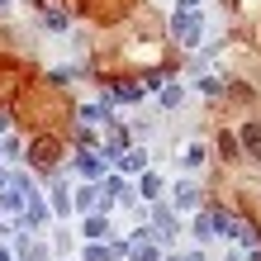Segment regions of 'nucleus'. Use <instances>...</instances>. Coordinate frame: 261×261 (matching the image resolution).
I'll use <instances>...</instances> for the list:
<instances>
[{
    "instance_id": "nucleus-13",
    "label": "nucleus",
    "mask_w": 261,
    "mask_h": 261,
    "mask_svg": "<svg viewBox=\"0 0 261 261\" xmlns=\"http://www.w3.org/2000/svg\"><path fill=\"white\" fill-rule=\"evenodd\" d=\"M162 105H166V110H176V105H180V86H166L162 90Z\"/></svg>"
},
{
    "instance_id": "nucleus-8",
    "label": "nucleus",
    "mask_w": 261,
    "mask_h": 261,
    "mask_svg": "<svg viewBox=\"0 0 261 261\" xmlns=\"http://www.w3.org/2000/svg\"><path fill=\"white\" fill-rule=\"evenodd\" d=\"M105 233H110V223H105V214H90V219H86V238L95 242V238H105Z\"/></svg>"
},
{
    "instance_id": "nucleus-17",
    "label": "nucleus",
    "mask_w": 261,
    "mask_h": 261,
    "mask_svg": "<svg viewBox=\"0 0 261 261\" xmlns=\"http://www.w3.org/2000/svg\"><path fill=\"white\" fill-rule=\"evenodd\" d=\"M166 261H204L199 252H176V256H166Z\"/></svg>"
},
{
    "instance_id": "nucleus-18",
    "label": "nucleus",
    "mask_w": 261,
    "mask_h": 261,
    "mask_svg": "<svg viewBox=\"0 0 261 261\" xmlns=\"http://www.w3.org/2000/svg\"><path fill=\"white\" fill-rule=\"evenodd\" d=\"M180 5H190V10H195V5H199V0H180Z\"/></svg>"
},
{
    "instance_id": "nucleus-1",
    "label": "nucleus",
    "mask_w": 261,
    "mask_h": 261,
    "mask_svg": "<svg viewBox=\"0 0 261 261\" xmlns=\"http://www.w3.org/2000/svg\"><path fill=\"white\" fill-rule=\"evenodd\" d=\"M171 34H176L180 43H186V48H195V43H199V14H195L190 5H180V10H176V19H171Z\"/></svg>"
},
{
    "instance_id": "nucleus-2",
    "label": "nucleus",
    "mask_w": 261,
    "mask_h": 261,
    "mask_svg": "<svg viewBox=\"0 0 261 261\" xmlns=\"http://www.w3.org/2000/svg\"><path fill=\"white\" fill-rule=\"evenodd\" d=\"M238 147H242V157L252 166H261V119H247V124L238 128Z\"/></svg>"
},
{
    "instance_id": "nucleus-12",
    "label": "nucleus",
    "mask_w": 261,
    "mask_h": 261,
    "mask_svg": "<svg viewBox=\"0 0 261 261\" xmlns=\"http://www.w3.org/2000/svg\"><path fill=\"white\" fill-rule=\"evenodd\" d=\"M186 166H204V147H199V143L186 147Z\"/></svg>"
},
{
    "instance_id": "nucleus-9",
    "label": "nucleus",
    "mask_w": 261,
    "mask_h": 261,
    "mask_svg": "<svg viewBox=\"0 0 261 261\" xmlns=\"http://www.w3.org/2000/svg\"><path fill=\"white\" fill-rule=\"evenodd\" d=\"M114 256H119V247H100V242L86 247V261H114Z\"/></svg>"
},
{
    "instance_id": "nucleus-19",
    "label": "nucleus",
    "mask_w": 261,
    "mask_h": 261,
    "mask_svg": "<svg viewBox=\"0 0 261 261\" xmlns=\"http://www.w3.org/2000/svg\"><path fill=\"white\" fill-rule=\"evenodd\" d=\"M5 180H10V176H5V171H0V190H5Z\"/></svg>"
},
{
    "instance_id": "nucleus-4",
    "label": "nucleus",
    "mask_w": 261,
    "mask_h": 261,
    "mask_svg": "<svg viewBox=\"0 0 261 261\" xmlns=\"http://www.w3.org/2000/svg\"><path fill=\"white\" fill-rule=\"evenodd\" d=\"M152 233H157V242H171V238H176V214H171V209H157Z\"/></svg>"
},
{
    "instance_id": "nucleus-10",
    "label": "nucleus",
    "mask_w": 261,
    "mask_h": 261,
    "mask_svg": "<svg viewBox=\"0 0 261 261\" xmlns=\"http://www.w3.org/2000/svg\"><path fill=\"white\" fill-rule=\"evenodd\" d=\"M81 171H86V176H100V171H105V162H100V157H90V152H81Z\"/></svg>"
},
{
    "instance_id": "nucleus-16",
    "label": "nucleus",
    "mask_w": 261,
    "mask_h": 261,
    "mask_svg": "<svg viewBox=\"0 0 261 261\" xmlns=\"http://www.w3.org/2000/svg\"><path fill=\"white\" fill-rule=\"evenodd\" d=\"M43 214H48V209H43L38 199H34V204H29V214H24V223H43Z\"/></svg>"
},
{
    "instance_id": "nucleus-20",
    "label": "nucleus",
    "mask_w": 261,
    "mask_h": 261,
    "mask_svg": "<svg viewBox=\"0 0 261 261\" xmlns=\"http://www.w3.org/2000/svg\"><path fill=\"white\" fill-rule=\"evenodd\" d=\"M0 5H10V0H0Z\"/></svg>"
},
{
    "instance_id": "nucleus-7",
    "label": "nucleus",
    "mask_w": 261,
    "mask_h": 261,
    "mask_svg": "<svg viewBox=\"0 0 261 261\" xmlns=\"http://www.w3.org/2000/svg\"><path fill=\"white\" fill-rule=\"evenodd\" d=\"M29 157H34L38 166H53V157H57V147L48 143V138H43V143H34V152H29Z\"/></svg>"
},
{
    "instance_id": "nucleus-3",
    "label": "nucleus",
    "mask_w": 261,
    "mask_h": 261,
    "mask_svg": "<svg viewBox=\"0 0 261 261\" xmlns=\"http://www.w3.org/2000/svg\"><path fill=\"white\" fill-rule=\"evenodd\" d=\"M171 199H176V209H199V186L195 180H180V186L171 190Z\"/></svg>"
},
{
    "instance_id": "nucleus-6",
    "label": "nucleus",
    "mask_w": 261,
    "mask_h": 261,
    "mask_svg": "<svg viewBox=\"0 0 261 261\" xmlns=\"http://www.w3.org/2000/svg\"><path fill=\"white\" fill-rule=\"evenodd\" d=\"M119 166H124V171H147V152L133 147V152H124V162H119Z\"/></svg>"
},
{
    "instance_id": "nucleus-11",
    "label": "nucleus",
    "mask_w": 261,
    "mask_h": 261,
    "mask_svg": "<svg viewBox=\"0 0 261 261\" xmlns=\"http://www.w3.org/2000/svg\"><path fill=\"white\" fill-rule=\"evenodd\" d=\"M71 204H76V199H67V190H62V186H57V190H53V209H57V214H67Z\"/></svg>"
},
{
    "instance_id": "nucleus-14",
    "label": "nucleus",
    "mask_w": 261,
    "mask_h": 261,
    "mask_svg": "<svg viewBox=\"0 0 261 261\" xmlns=\"http://www.w3.org/2000/svg\"><path fill=\"white\" fill-rule=\"evenodd\" d=\"M90 204H95V190L81 186V190H76V209H90Z\"/></svg>"
},
{
    "instance_id": "nucleus-15",
    "label": "nucleus",
    "mask_w": 261,
    "mask_h": 261,
    "mask_svg": "<svg viewBox=\"0 0 261 261\" xmlns=\"http://www.w3.org/2000/svg\"><path fill=\"white\" fill-rule=\"evenodd\" d=\"M138 95H143V86H119L114 90V100H138Z\"/></svg>"
},
{
    "instance_id": "nucleus-5",
    "label": "nucleus",
    "mask_w": 261,
    "mask_h": 261,
    "mask_svg": "<svg viewBox=\"0 0 261 261\" xmlns=\"http://www.w3.org/2000/svg\"><path fill=\"white\" fill-rule=\"evenodd\" d=\"M166 186H162V176H152V171H143V186H138V195H143V199H157Z\"/></svg>"
}]
</instances>
